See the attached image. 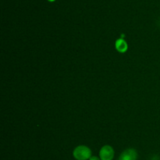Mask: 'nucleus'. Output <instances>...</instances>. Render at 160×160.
Masks as SVG:
<instances>
[{"label": "nucleus", "mask_w": 160, "mask_h": 160, "mask_svg": "<svg viewBox=\"0 0 160 160\" xmlns=\"http://www.w3.org/2000/svg\"><path fill=\"white\" fill-rule=\"evenodd\" d=\"M115 155V152L112 146L106 145L102 146L99 151V158L101 160H112Z\"/></svg>", "instance_id": "f03ea898"}, {"label": "nucleus", "mask_w": 160, "mask_h": 160, "mask_svg": "<svg viewBox=\"0 0 160 160\" xmlns=\"http://www.w3.org/2000/svg\"><path fill=\"white\" fill-rule=\"evenodd\" d=\"M138 152L134 148H128L120 154L118 160H137Z\"/></svg>", "instance_id": "7ed1b4c3"}, {"label": "nucleus", "mask_w": 160, "mask_h": 160, "mask_svg": "<svg viewBox=\"0 0 160 160\" xmlns=\"http://www.w3.org/2000/svg\"><path fill=\"white\" fill-rule=\"evenodd\" d=\"M115 48L119 53H123L128 51V45L123 39H119L115 42Z\"/></svg>", "instance_id": "20e7f679"}, {"label": "nucleus", "mask_w": 160, "mask_h": 160, "mask_svg": "<svg viewBox=\"0 0 160 160\" xmlns=\"http://www.w3.org/2000/svg\"><path fill=\"white\" fill-rule=\"evenodd\" d=\"M48 2H50V3H53V2H55L56 0H48Z\"/></svg>", "instance_id": "423d86ee"}, {"label": "nucleus", "mask_w": 160, "mask_h": 160, "mask_svg": "<svg viewBox=\"0 0 160 160\" xmlns=\"http://www.w3.org/2000/svg\"><path fill=\"white\" fill-rule=\"evenodd\" d=\"M73 156L77 160H89L92 155L90 147L85 145H78L73 151Z\"/></svg>", "instance_id": "f257e3e1"}, {"label": "nucleus", "mask_w": 160, "mask_h": 160, "mask_svg": "<svg viewBox=\"0 0 160 160\" xmlns=\"http://www.w3.org/2000/svg\"><path fill=\"white\" fill-rule=\"evenodd\" d=\"M89 160H101V158H100L99 157L95 156V155H94V156L91 157L90 159H89Z\"/></svg>", "instance_id": "39448f33"}]
</instances>
